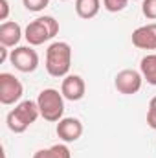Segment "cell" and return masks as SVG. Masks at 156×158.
I'll list each match as a JSON object with an SVG mask.
<instances>
[{
  "label": "cell",
  "instance_id": "obj_1",
  "mask_svg": "<svg viewBox=\"0 0 156 158\" xmlns=\"http://www.w3.org/2000/svg\"><path fill=\"white\" fill-rule=\"evenodd\" d=\"M72 66V46L64 40L51 42L46 50V72L51 77H66Z\"/></svg>",
  "mask_w": 156,
  "mask_h": 158
},
{
  "label": "cell",
  "instance_id": "obj_2",
  "mask_svg": "<svg viewBox=\"0 0 156 158\" xmlns=\"http://www.w3.org/2000/svg\"><path fill=\"white\" fill-rule=\"evenodd\" d=\"M40 116L39 105L37 101H31V99H26V101H20L15 105V109L7 114L6 123H7V129L15 134H22L30 129V125H33L37 118Z\"/></svg>",
  "mask_w": 156,
  "mask_h": 158
},
{
  "label": "cell",
  "instance_id": "obj_3",
  "mask_svg": "<svg viewBox=\"0 0 156 158\" xmlns=\"http://www.w3.org/2000/svg\"><path fill=\"white\" fill-rule=\"evenodd\" d=\"M57 33H59V22L50 15H42L26 26L24 39L28 40L30 46H40L50 39H53Z\"/></svg>",
  "mask_w": 156,
  "mask_h": 158
},
{
  "label": "cell",
  "instance_id": "obj_4",
  "mask_svg": "<svg viewBox=\"0 0 156 158\" xmlns=\"http://www.w3.org/2000/svg\"><path fill=\"white\" fill-rule=\"evenodd\" d=\"M37 105H39L40 116L46 121H61L64 114V96L55 90V88H44L40 90L39 98H37Z\"/></svg>",
  "mask_w": 156,
  "mask_h": 158
},
{
  "label": "cell",
  "instance_id": "obj_5",
  "mask_svg": "<svg viewBox=\"0 0 156 158\" xmlns=\"http://www.w3.org/2000/svg\"><path fill=\"white\" fill-rule=\"evenodd\" d=\"M9 63L22 74H31L39 66V53L31 46H17L9 53Z\"/></svg>",
  "mask_w": 156,
  "mask_h": 158
},
{
  "label": "cell",
  "instance_id": "obj_6",
  "mask_svg": "<svg viewBox=\"0 0 156 158\" xmlns=\"http://www.w3.org/2000/svg\"><path fill=\"white\" fill-rule=\"evenodd\" d=\"M22 94H24V86L13 74H9V72L0 74V103L2 105L18 103Z\"/></svg>",
  "mask_w": 156,
  "mask_h": 158
},
{
  "label": "cell",
  "instance_id": "obj_7",
  "mask_svg": "<svg viewBox=\"0 0 156 158\" xmlns=\"http://www.w3.org/2000/svg\"><path fill=\"white\" fill-rule=\"evenodd\" d=\"M142 83H143L142 72L132 70V68H125V70L117 72V76L114 77V86L123 96H132V94L140 92Z\"/></svg>",
  "mask_w": 156,
  "mask_h": 158
},
{
  "label": "cell",
  "instance_id": "obj_8",
  "mask_svg": "<svg viewBox=\"0 0 156 158\" xmlns=\"http://www.w3.org/2000/svg\"><path fill=\"white\" fill-rule=\"evenodd\" d=\"M84 92H86V85L81 76L68 74L61 83V94L68 101H81L84 98Z\"/></svg>",
  "mask_w": 156,
  "mask_h": 158
},
{
  "label": "cell",
  "instance_id": "obj_9",
  "mask_svg": "<svg viewBox=\"0 0 156 158\" xmlns=\"http://www.w3.org/2000/svg\"><path fill=\"white\" fill-rule=\"evenodd\" d=\"M55 132L64 143L77 142L81 138V134H83V123L77 118H63L61 121H57Z\"/></svg>",
  "mask_w": 156,
  "mask_h": 158
},
{
  "label": "cell",
  "instance_id": "obj_10",
  "mask_svg": "<svg viewBox=\"0 0 156 158\" xmlns=\"http://www.w3.org/2000/svg\"><path fill=\"white\" fill-rule=\"evenodd\" d=\"M132 44L138 50H156V22H149L132 31Z\"/></svg>",
  "mask_w": 156,
  "mask_h": 158
},
{
  "label": "cell",
  "instance_id": "obj_11",
  "mask_svg": "<svg viewBox=\"0 0 156 158\" xmlns=\"http://www.w3.org/2000/svg\"><path fill=\"white\" fill-rule=\"evenodd\" d=\"M24 31L20 28L18 22H11V20H6L0 24V44L6 46V48H15L20 39H22Z\"/></svg>",
  "mask_w": 156,
  "mask_h": 158
},
{
  "label": "cell",
  "instance_id": "obj_12",
  "mask_svg": "<svg viewBox=\"0 0 156 158\" xmlns=\"http://www.w3.org/2000/svg\"><path fill=\"white\" fill-rule=\"evenodd\" d=\"M101 9V0H76V13L79 19L90 20Z\"/></svg>",
  "mask_w": 156,
  "mask_h": 158
},
{
  "label": "cell",
  "instance_id": "obj_13",
  "mask_svg": "<svg viewBox=\"0 0 156 158\" xmlns=\"http://www.w3.org/2000/svg\"><path fill=\"white\" fill-rule=\"evenodd\" d=\"M140 72L149 85L156 86V53H147L140 61Z\"/></svg>",
  "mask_w": 156,
  "mask_h": 158
},
{
  "label": "cell",
  "instance_id": "obj_14",
  "mask_svg": "<svg viewBox=\"0 0 156 158\" xmlns=\"http://www.w3.org/2000/svg\"><path fill=\"white\" fill-rule=\"evenodd\" d=\"M33 158H72V153L68 149V145L63 142V143H57V145H51L48 149H39Z\"/></svg>",
  "mask_w": 156,
  "mask_h": 158
},
{
  "label": "cell",
  "instance_id": "obj_15",
  "mask_svg": "<svg viewBox=\"0 0 156 158\" xmlns=\"http://www.w3.org/2000/svg\"><path fill=\"white\" fill-rule=\"evenodd\" d=\"M129 2L130 0H103V7L110 13H117V11H123Z\"/></svg>",
  "mask_w": 156,
  "mask_h": 158
},
{
  "label": "cell",
  "instance_id": "obj_16",
  "mask_svg": "<svg viewBox=\"0 0 156 158\" xmlns=\"http://www.w3.org/2000/svg\"><path fill=\"white\" fill-rule=\"evenodd\" d=\"M142 13L145 19L156 20V0H143L142 2Z\"/></svg>",
  "mask_w": 156,
  "mask_h": 158
},
{
  "label": "cell",
  "instance_id": "obj_17",
  "mask_svg": "<svg viewBox=\"0 0 156 158\" xmlns=\"http://www.w3.org/2000/svg\"><path fill=\"white\" fill-rule=\"evenodd\" d=\"M22 4H24V7H26L28 11L39 13V11H42L44 7H48L50 0H22Z\"/></svg>",
  "mask_w": 156,
  "mask_h": 158
},
{
  "label": "cell",
  "instance_id": "obj_18",
  "mask_svg": "<svg viewBox=\"0 0 156 158\" xmlns=\"http://www.w3.org/2000/svg\"><path fill=\"white\" fill-rule=\"evenodd\" d=\"M147 125L156 131V107H149V110H147Z\"/></svg>",
  "mask_w": 156,
  "mask_h": 158
},
{
  "label": "cell",
  "instance_id": "obj_19",
  "mask_svg": "<svg viewBox=\"0 0 156 158\" xmlns=\"http://www.w3.org/2000/svg\"><path fill=\"white\" fill-rule=\"evenodd\" d=\"M9 17V2L7 0H0V20H7Z\"/></svg>",
  "mask_w": 156,
  "mask_h": 158
},
{
  "label": "cell",
  "instance_id": "obj_20",
  "mask_svg": "<svg viewBox=\"0 0 156 158\" xmlns=\"http://www.w3.org/2000/svg\"><path fill=\"white\" fill-rule=\"evenodd\" d=\"M7 57H9V55H7V48L0 44V63H6V61H7Z\"/></svg>",
  "mask_w": 156,
  "mask_h": 158
},
{
  "label": "cell",
  "instance_id": "obj_21",
  "mask_svg": "<svg viewBox=\"0 0 156 158\" xmlns=\"http://www.w3.org/2000/svg\"><path fill=\"white\" fill-rule=\"evenodd\" d=\"M59 2H68V0H59Z\"/></svg>",
  "mask_w": 156,
  "mask_h": 158
}]
</instances>
